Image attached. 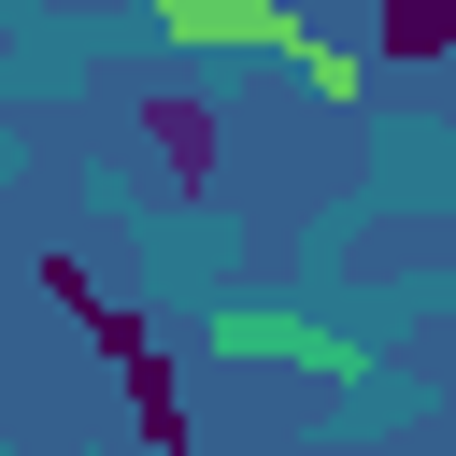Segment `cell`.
Instances as JSON below:
<instances>
[{
	"label": "cell",
	"instance_id": "5b68a950",
	"mask_svg": "<svg viewBox=\"0 0 456 456\" xmlns=\"http://www.w3.org/2000/svg\"><path fill=\"white\" fill-rule=\"evenodd\" d=\"M370 28H385V57H456V0H370Z\"/></svg>",
	"mask_w": 456,
	"mask_h": 456
},
{
	"label": "cell",
	"instance_id": "277c9868",
	"mask_svg": "<svg viewBox=\"0 0 456 456\" xmlns=\"http://www.w3.org/2000/svg\"><path fill=\"white\" fill-rule=\"evenodd\" d=\"M100 356L128 370V413H142V456H200V428H185V385H171L157 328H128V342H100Z\"/></svg>",
	"mask_w": 456,
	"mask_h": 456
},
{
	"label": "cell",
	"instance_id": "6da1fadb",
	"mask_svg": "<svg viewBox=\"0 0 456 456\" xmlns=\"http://www.w3.org/2000/svg\"><path fill=\"white\" fill-rule=\"evenodd\" d=\"M128 128H142V171H157V200H214V157H228V128H214V100H200V86H157V100H128Z\"/></svg>",
	"mask_w": 456,
	"mask_h": 456
},
{
	"label": "cell",
	"instance_id": "7a4b0ae2",
	"mask_svg": "<svg viewBox=\"0 0 456 456\" xmlns=\"http://www.w3.org/2000/svg\"><path fill=\"white\" fill-rule=\"evenodd\" d=\"M200 356H214V370H314V385L356 370V342H328V328H299V314H214Z\"/></svg>",
	"mask_w": 456,
	"mask_h": 456
},
{
	"label": "cell",
	"instance_id": "3957f363",
	"mask_svg": "<svg viewBox=\"0 0 456 456\" xmlns=\"http://www.w3.org/2000/svg\"><path fill=\"white\" fill-rule=\"evenodd\" d=\"M171 43H256V57H314V0H171Z\"/></svg>",
	"mask_w": 456,
	"mask_h": 456
}]
</instances>
